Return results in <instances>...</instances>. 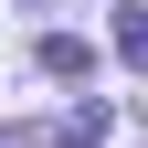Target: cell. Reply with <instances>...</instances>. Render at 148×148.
<instances>
[{
  "instance_id": "obj_2",
  "label": "cell",
  "mask_w": 148,
  "mask_h": 148,
  "mask_svg": "<svg viewBox=\"0 0 148 148\" xmlns=\"http://www.w3.org/2000/svg\"><path fill=\"white\" fill-rule=\"evenodd\" d=\"M42 74H95V42H85V32H53L42 42Z\"/></svg>"
},
{
  "instance_id": "obj_4",
  "label": "cell",
  "mask_w": 148,
  "mask_h": 148,
  "mask_svg": "<svg viewBox=\"0 0 148 148\" xmlns=\"http://www.w3.org/2000/svg\"><path fill=\"white\" fill-rule=\"evenodd\" d=\"M0 148H21V138H11V127H0Z\"/></svg>"
},
{
  "instance_id": "obj_1",
  "label": "cell",
  "mask_w": 148,
  "mask_h": 148,
  "mask_svg": "<svg viewBox=\"0 0 148 148\" xmlns=\"http://www.w3.org/2000/svg\"><path fill=\"white\" fill-rule=\"evenodd\" d=\"M116 138V116L106 106H74V116H53V148H106Z\"/></svg>"
},
{
  "instance_id": "obj_3",
  "label": "cell",
  "mask_w": 148,
  "mask_h": 148,
  "mask_svg": "<svg viewBox=\"0 0 148 148\" xmlns=\"http://www.w3.org/2000/svg\"><path fill=\"white\" fill-rule=\"evenodd\" d=\"M116 53H127V64L148 74V11H138V0H127V11H116Z\"/></svg>"
}]
</instances>
